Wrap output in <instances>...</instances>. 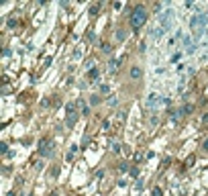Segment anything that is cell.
<instances>
[{"label": "cell", "mask_w": 208, "mask_h": 196, "mask_svg": "<svg viewBox=\"0 0 208 196\" xmlns=\"http://www.w3.org/2000/svg\"><path fill=\"white\" fill-rule=\"evenodd\" d=\"M145 23H147V8L143 4H137L135 8H133V12H131V27L137 31Z\"/></svg>", "instance_id": "cell-1"}, {"label": "cell", "mask_w": 208, "mask_h": 196, "mask_svg": "<svg viewBox=\"0 0 208 196\" xmlns=\"http://www.w3.org/2000/svg\"><path fill=\"white\" fill-rule=\"evenodd\" d=\"M204 23H206V16H204V15H198V16H194V19H192V23H190V24H192V29L196 31V33H194L196 37H198L200 31L204 29Z\"/></svg>", "instance_id": "cell-2"}, {"label": "cell", "mask_w": 208, "mask_h": 196, "mask_svg": "<svg viewBox=\"0 0 208 196\" xmlns=\"http://www.w3.org/2000/svg\"><path fill=\"white\" fill-rule=\"evenodd\" d=\"M51 145H53V143L49 141V139H43V141H41V149H39L41 155H47V153L51 151Z\"/></svg>", "instance_id": "cell-3"}, {"label": "cell", "mask_w": 208, "mask_h": 196, "mask_svg": "<svg viewBox=\"0 0 208 196\" xmlns=\"http://www.w3.org/2000/svg\"><path fill=\"white\" fill-rule=\"evenodd\" d=\"M129 76H131L133 80H139L141 76H143V69H141L139 65H133V68H131V72H129Z\"/></svg>", "instance_id": "cell-4"}, {"label": "cell", "mask_w": 208, "mask_h": 196, "mask_svg": "<svg viewBox=\"0 0 208 196\" xmlns=\"http://www.w3.org/2000/svg\"><path fill=\"white\" fill-rule=\"evenodd\" d=\"M65 113H68V114H76V104L68 102V104H65Z\"/></svg>", "instance_id": "cell-5"}, {"label": "cell", "mask_w": 208, "mask_h": 196, "mask_svg": "<svg viewBox=\"0 0 208 196\" xmlns=\"http://www.w3.org/2000/svg\"><path fill=\"white\" fill-rule=\"evenodd\" d=\"M157 98H159L157 94H151V96H149V100H147V106H153V104L157 102Z\"/></svg>", "instance_id": "cell-6"}, {"label": "cell", "mask_w": 208, "mask_h": 196, "mask_svg": "<svg viewBox=\"0 0 208 196\" xmlns=\"http://www.w3.org/2000/svg\"><path fill=\"white\" fill-rule=\"evenodd\" d=\"M77 104H80V108H82V114H88V110H90V108L86 106V102H84V100H77Z\"/></svg>", "instance_id": "cell-7"}, {"label": "cell", "mask_w": 208, "mask_h": 196, "mask_svg": "<svg viewBox=\"0 0 208 196\" xmlns=\"http://www.w3.org/2000/svg\"><path fill=\"white\" fill-rule=\"evenodd\" d=\"M76 149H77V147L72 145V149H69V153H68V162H72V159H73V155H76Z\"/></svg>", "instance_id": "cell-8"}, {"label": "cell", "mask_w": 208, "mask_h": 196, "mask_svg": "<svg viewBox=\"0 0 208 196\" xmlns=\"http://www.w3.org/2000/svg\"><path fill=\"white\" fill-rule=\"evenodd\" d=\"M125 37H126L125 31H116V41H125Z\"/></svg>", "instance_id": "cell-9"}, {"label": "cell", "mask_w": 208, "mask_h": 196, "mask_svg": "<svg viewBox=\"0 0 208 196\" xmlns=\"http://www.w3.org/2000/svg\"><path fill=\"white\" fill-rule=\"evenodd\" d=\"M88 76H90L92 80H96V78H98V69H96V68H92L90 72H88Z\"/></svg>", "instance_id": "cell-10"}, {"label": "cell", "mask_w": 208, "mask_h": 196, "mask_svg": "<svg viewBox=\"0 0 208 196\" xmlns=\"http://www.w3.org/2000/svg\"><path fill=\"white\" fill-rule=\"evenodd\" d=\"M102 51H104V53H110V51H112L110 43H102Z\"/></svg>", "instance_id": "cell-11"}, {"label": "cell", "mask_w": 208, "mask_h": 196, "mask_svg": "<svg viewBox=\"0 0 208 196\" xmlns=\"http://www.w3.org/2000/svg\"><path fill=\"white\" fill-rule=\"evenodd\" d=\"M192 110H194V106H192V104H186V106L182 108V113H186V114H190Z\"/></svg>", "instance_id": "cell-12"}, {"label": "cell", "mask_w": 208, "mask_h": 196, "mask_svg": "<svg viewBox=\"0 0 208 196\" xmlns=\"http://www.w3.org/2000/svg\"><path fill=\"white\" fill-rule=\"evenodd\" d=\"M76 118H77V114H69V118H68V125H69V127H73Z\"/></svg>", "instance_id": "cell-13"}, {"label": "cell", "mask_w": 208, "mask_h": 196, "mask_svg": "<svg viewBox=\"0 0 208 196\" xmlns=\"http://www.w3.org/2000/svg\"><path fill=\"white\" fill-rule=\"evenodd\" d=\"M110 149L114 153H118V151H121V145H118V143H110Z\"/></svg>", "instance_id": "cell-14"}, {"label": "cell", "mask_w": 208, "mask_h": 196, "mask_svg": "<svg viewBox=\"0 0 208 196\" xmlns=\"http://www.w3.org/2000/svg\"><path fill=\"white\" fill-rule=\"evenodd\" d=\"M98 10H100V4H92V8H90V15H96Z\"/></svg>", "instance_id": "cell-15"}, {"label": "cell", "mask_w": 208, "mask_h": 196, "mask_svg": "<svg viewBox=\"0 0 208 196\" xmlns=\"http://www.w3.org/2000/svg\"><path fill=\"white\" fill-rule=\"evenodd\" d=\"M98 102H100V96H90V104H92V106L98 104Z\"/></svg>", "instance_id": "cell-16"}, {"label": "cell", "mask_w": 208, "mask_h": 196, "mask_svg": "<svg viewBox=\"0 0 208 196\" xmlns=\"http://www.w3.org/2000/svg\"><path fill=\"white\" fill-rule=\"evenodd\" d=\"M108 65H110V69H116V65H118V59H112Z\"/></svg>", "instance_id": "cell-17"}, {"label": "cell", "mask_w": 208, "mask_h": 196, "mask_svg": "<svg viewBox=\"0 0 208 196\" xmlns=\"http://www.w3.org/2000/svg\"><path fill=\"white\" fill-rule=\"evenodd\" d=\"M153 196H161V188H159V186L153 188Z\"/></svg>", "instance_id": "cell-18"}, {"label": "cell", "mask_w": 208, "mask_h": 196, "mask_svg": "<svg viewBox=\"0 0 208 196\" xmlns=\"http://www.w3.org/2000/svg\"><path fill=\"white\" fill-rule=\"evenodd\" d=\"M129 170V166H126V163H121V166H118V172H126Z\"/></svg>", "instance_id": "cell-19"}, {"label": "cell", "mask_w": 208, "mask_h": 196, "mask_svg": "<svg viewBox=\"0 0 208 196\" xmlns=\"http://www.w3.org/2000/svg\"><path fill=\"white\" fill-rule=\"evenodd\" d=\"M108 127H110V121H104V122H102V129H104V131H108Z\"/></svg>", "instance_id": "cell-20"}, {"label": "cell", "mask_w": 208, "mask_h": 196, "mask_svg": "<svg viewBox=\"0 0 208 196\" xmlns=\"http://www.w3.org/2000/svg\"><path fill=\"white\" fill-rule=\"evenodd\" d=\"M100 92H102V94H108V92H110V88H108V86H102Z\"/></svg>", "instance_id": "cell-21"}, {"label": "cell", "mask_w": 208, "mask_h": 196, "mask_svg": "<svg viewBox=\"0 0 208 196\" xmlns=\"http://www.w3.org/2000/svg\"><path fill=\"white\" fill-rule=\"evenodd\" d=\"M202 121H204V122H208V113H206V114H204V117H202Z\"/></svg>", "instance_id": "cell-22"}, {"label": "cell", "mask_w": 208, "mask_h": 196, "mask_svg": "<svg viewBox=\"0 0 208 196\" xmlns=\"http://www.w3.org/2000/svg\"><path fill=\"white\" fill-rule=\"evenodd\" d=\"M204 147H206V149H208V139H206V141H204Z\"/></svg>", "instance_id": "cell-23"}]
</instances>
